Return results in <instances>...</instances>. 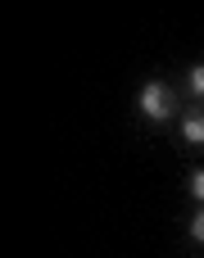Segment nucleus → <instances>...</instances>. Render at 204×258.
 I'll list each match as a JSON object with an SVG mask.
<instances>
[{"instance_id": "nucleus-1", "label": "nucleus", "mask_w": 204, "mask_h": 258, "mask_svg": "<svg viewBox=\"0 0 204 258\" xmlns=\"http://www.w3.org/2000/svg\"><path fill=\"white\" fill-rule=\"evenodd\" d=\"M141 113H150V118H168V113H173V95H168V86L150 82V86L141 91Z\"/></svg>"}, {"instance_id": "nucleus-4", "label": "nucleus", "mask_w": 204, "mask_h": 258, "mask_svg": "<svg viewBox=\"0 0 204 258\" xmlns=\"http://www.w3.org/2000/svg\"><path fill=\"white\" fill-rule=\"evenodd\" d=\"M191 190H195V195L204 200V172H195V177H191Z\"/></svg>"}, {"instance_id": "nucleus-5", "label": "nucleus", "mask_w": 204, "mask_h": 258, "mask_svg": "<svg viewBox=\"0 0 204 258\" xmlns=\"http://www.w3.org/2000/svg\"><path fill=\"white\" fill-rule=\"evenodd\" d=\"M191 236H195V240H204V213L195 218V222H191Z\"/></svg>"}, {"instance_id": "nucleus-3", "label": "nucleus", "mask_w": 204, "mask_h": 258, "mask_svg": "<svg viewBox=\"0 0 204 258\" xmlns=\"http://www.w3.org/2000/svg\"><path fill=\"white\" fill-rule=\"evenodd\" d=\"M191 86H195V91H200V95H204V63H200V68H195V73H191Z\"/></svg>"}, {"instance_id": "nucleus-2", "label": "nucleus", "mask_w": 204, "mask_h": 258, "mask_svg": "<svg viewBox=\"0 0 204 258\" xmlns=\"http://www.w3.org/2000/svg\"><path fill=\"white\" fill-rule=\"evenodd\" d=\"M186 141L191 145H204V113L200 118H186Z\"/></svg>"}]
</instances>
